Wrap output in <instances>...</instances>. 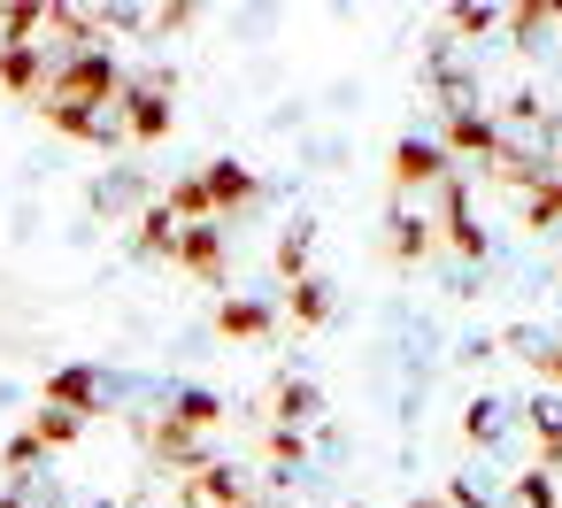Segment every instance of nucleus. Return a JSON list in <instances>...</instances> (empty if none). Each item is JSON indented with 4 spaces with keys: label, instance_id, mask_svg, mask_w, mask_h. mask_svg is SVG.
Masks as SVG:
<instances>
[{
    "label": "nucleus",
    "instance_id": "obj_1",
    "mask_svg": "<svg viewBox=\"0 0 562 508\" xmlns=\"http://www.w3.org/2000/svg\"><path fill=\"white\" fill-rule=\"evenodd\" d=\"M116 93H124V70H116V55H109V47H86L78 63L47 70V86H40V109H47V124H70V116H86V109H101V101H116Z\"/></svg>",
    "mask_w": 562,
    "mask_h": 508
},
{
    "label": "nucleus",
    "instance_id": "obj_2",
    "mask_svg": "<svg viewBox=\"0 0 562 508\" xmlns=\"http://www.w3.org/2000/svg\"><path fill=\"white\" fill-rule=\"evenodd\" d=\"M170 124H178V109H170V70L124 78V139L155 147V139H170Z\"/></svg>",
    "mask_w": 562,
    "mask_h": 508
},
{
    "label": "nucleus",
    "instance_id": "obj_3",
    "mask_svg": "<svg viewBox=\"0 0 562 508\" xmlns=\"http://www.w3.org/2000/svg\"><path fill=\"white\" fill-rule=\"evenodd\" d=\"M201 193H209V216L224 224L232 208L255 201V170H247V162H209V170H201Z\"/></svg>",
    "mask_w": 562,
    "mask_h": 508
},
{
    "label": "nucleus",
    "instance_id": "obj_4",
    "mask_svg": "<svg viewBox=\"0 0 562 508\" xmlns=\"http://www.w3.org/2000/svg\"><path fill=\"white\" fill-rule=\"evenodd\" d=\"M47 400H55V408H70V416H93V408L109 400V377H101L93 362H70V370H55Z\"/></svg>",
    "mask_w": 562,
    "mask_h": 508
},
{
    "label": "nucleus",
    "instance_id": "obj_5",
    "mask_svg": "<svg viewBox=\"0 0 562 508\" xmlns=\"http://www.w3.org/2000/svg\"><path fill=\"white\" fill-rule=\"evenodd\" d=\"M447 178V155H439V139H401L393 147V185L401 193H416V185H439Z\"/></svg>",
    "mask_w": 562,
    "mask_h": 508
},
{
    "label": "nucleus",
    "instance_id": "obj_6",
    "mask_svg": "<svg viewBox=\"0 0 562 508\" xmlns=\"http://www.w3.org/2000/svg\"><path fill=\"white\" fill-rule=\"evenodd\" d=\"M232 500H247V477L232 462H201L186 477V508H232Z\"/></svg>",
    "mask_w": 562,
    "mask_h": 508
},
{
    "label": "nucleus",
    "instance_id": "obj_7",
    "mask_svg": "<svg viewBox=\"0 0 562 508\" xmlns=\"http://www.w3.org/2000/svg\"><path fill=\"white\" fill-rule=\"evenodd\" d=\"M178 270H193V278H224V224H193V232H178V255H170Z\"/></svg>",
    "mask_w": 562,
    "mask_h": 508
},
{
    "label": "nucleus",
    "instance_id": "obj_8",
    "mask_svg": "<svg viewBox=\"0 0 562 508\" xmlns=\"http://www.w3.org/2000/svg\"><path fill=\"white\" fill-rule=\"evenodd\" d=\"M331 308H339V301H331V285H324V278H293V285H285V316H293L301 331L331 324Z\"/></svg>",
    "mask_w": 562,
    "mask_h": 508
},
{
    "label": "nucleus",
    "instance_id": "obj_9",
    "mask_svg": "<svg viewBox=\"0 0 562 508\" xmlns=\"http://www.w3.org/2000/svg\"><path fill=\"white\" fill-rule=\"evenodd\" d=\"M270 324H278V308H270V301H247V293L216 308V331H224V339H270Z\"/></svg>",
    "mask_w": 562,
    "mask_h": 508
},
{
    "label": "nucleus",
    "instance_id": "obj_10",
    "mask_svg": "<svg viewBox=\"0 0 562 508\" xmlns=\"http://www.w3.org/2000/svg\"><path fill=\"white\" fill-rule=\"evenodd\" d=\"M162 416H170L178 431H193V439H201V431H216V424H224V400H216V393H201V385H186V393H170V408H162Z\"/></svg>",
    "mask_w": 562,
    "mask_h": 508
},
{
    "label": "nucleus",
    "instance_id": "obj_11",
    "mask_svg": "<svg viewBox=\"0 0 562 508\" xmlns=\"http://www.w3.org/2000/svg\"><path fill=\"white\" fill-rule=\"evenodd\" d=\"M0 86L40 101V86H47V55H40V47H0Z\"/></svg>",
    "mask_w": 562,
    "mask_h": 508
},
{
    "label": "nucleus",
    "instance_id": "obj_12",
    "mask_svg": "<svg viewBox=\"0 0 562 508\" xmlns=\"http://www.w3.org/2000/svg\"><path fill=\"white\" fill-rule=\"evenodd\" d=\"M316 408H324V393H316L308 377H278V393H270V416H278V424H308Z\"/></svg>",
    "mask_w": 562,
    "mask_h": 508
},
{
    "label": "nucleus",
    "instance_id": "obj_13",
    "mask_svg": "<svg viewBox=\"0 0 562 508\" xmlns=\"http://www.w3.org/2000/svg\"><path fill=\"white\" fill-rule=\"evenodd\" d=\"M78 431H86V416H70V408H55V400L32 408V439H40V447H70Z\"/></svg>",
    "mask_w": 562,
    "mask_h": 508
},
{
    "label": "nucleus",
    "instance_id": "obj_14",
    "mask_svg": "<svg viewBox=\"0 0 562 508\" xmlns=\"http://www.w3.org/2000/svg\"><path fill=\"white\" fill-rule=\"evenodd\" d=\"M424 247H431V224H424L408 201H393V255H401V262H416Z\"/></svg>",
    "mask_w": 562,
    "mask_h": 508
},
{
    "label": "nucleus",
    "instance_id": "obj_15",
    "mask_svg": "<svg viewBox=\"0 0 562 508\" xmlns=\"http://www.w3.org/2000/svg\"><path fill=\"white\" fill-rule=\"evenodd\" d=\"M308 247H316V224H285V232H278V270H285V285L308 278Z\"/></svg>",
    "mask_w": 562,
    "mask_h": 508
},
{
    "label": "nucleus",
    "instance_id": "obj_16",
    "mask_svg": "<svg viewBox=\"0 0 562 508\" xmlns=\"http://www.w3.org/2000/svg\"><path fill=\"white\" fill-rule=\"evenodd\" d=\"M40 24H47L40 0H24V9H0V47H40Z\"/></svg>",
    "mask_w": 562,
    "mask_h": 508
},
{
    "label": "nucleus",
    "instance_id": "obj_17",
    "mask_svg": "<svg viewBox=\"0 0 562 508\" xmlns=\"http://www.w3.org/2000/svg\"><path fill=\"white\" fill-rule=\"evenodd\" d=\"M524 424H531V439H539V447H554V454H562V393H539V400L524 408Z\"/></svg>",
    "mask_w": 562,
    "mask_h": 508
},
{
    "label": "nucleus",
    "instance_id": "obj_18",
    "mask_svg": "<svg viewBox=\"0 0 562 508\" xmlns=\"http://www.w3.org/2000/svg\"><path fill=\"white\" fill-rule=\"evenodd\" d=\"M139 255H155V262H170V255H178V224H170L162 208H147V216H139Z\"/></svg>",
    "mask_w": 562,
    "mask_h": 508
},
{
    "label": "nucleus",
    "instance_id": "obj_19",
    "mask_svg": "<svg viewBox=\"0 0 562 508\" xmlns=\"http://www.w3.org/2000/svg\"><path fill=\"white\" fill-rule=\"evenodd\" d=\"M508 508H554V477H547V470H524V477L508 485Z\"/></svg>",
    "mask_w": 562,
    "mask_h": 508
},
{
    "label": "nucleus",
    "instance_id": "obj_20",
    "mask_svg": "<svg viewBox=\"0 0 562 508\" xmlns=\"http://www.w3.org/2000/svg\"><path fill=\"white\" fill-rule=\"evenodd\" d=\"M501 431H508V416H501V400H477V408H470V439H485V447H493Z\"/></svg>",
    "mask_w": 562,
    "mask_h": 508
},
{
    "label": "nucleus",
    "instance_id": "obj_21",
    "mask_svg": "<svg viewBox=\"0 0 562 508\" xmlns=\"http://www.w3.org/2000/svg\"><path fill=\"white\" fill-rule=\"evenodd\" d=\"M0 508H32V500H24V493H0Z\"/></svg>",
    "mask_w": 562,
    "mask_h": 508
},
{
    "label": "nucleus",
    "instance_id": "obj_22",
    "mask_svg": "<svg viewBox=\"0 0 562 508\" xmlns=\"http://www.w3.org/2000/svg\"><path fill=\"white\" fill-rule=\"evenodd\" d=\"M70 508H109V500H70Z\"/></svg>",
    "mask_w": 562,
    "mask_h": 508
},
{
    "label": "nucleus",
    "instance_id": "obj_23",
    "mask_svg": "<svg viewBox=\"0 0 562 508\" xmlns=\"http://www.w3.org/2000/svg\"><path fill=\"white\" fill-rule=\"evenodd\" d=\"M232 508H255V500H232Z\"/></svg>",
    "mask_w": 562,
    "mask_h": 508
}]
</instances>
